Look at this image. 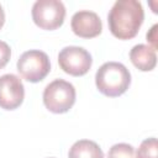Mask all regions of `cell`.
Listing matches in <instances>:
<instances>
[{
	"mask_svg": "<svg viewBox=\"0 0 158 158\" xmlns=\"http://www.w3.org/2000/svg\"><path fill=\"white\" fill-rule=\"evenodd\" d=\"M25 98V86L15 74L0 77V107L5 110L17 109Z\"/></svg>",
	"mask_w": 158,
	"mask_h": 158,
	"instance_id": "7",
	"label": "cell"
},
{
	"mask_svg": "<svg viewBox=\"0 0 158 158\" xmlns=\"http://www.w3.org/2000/svg\"><path fill=\"white\" fill-rule=\"evenodd\" d=\"M107 158H136L135 148L128 143H116L109 149Z\"/></svg>",
	"mask_w": 158,
	"mask_h": 158,
	"instance_id": "12",
	"label": "cell"
},
{
	"mask_svg": "<svg viewBox=\"0 0 158 158\" xmlns=\"http://www.w3.org/2000/svg\"><path fill=\"white\" fill-rule=\"evenodd\" d=\"M58 63L63 72L67 74L80 77L89 72L93 64V59L85 48L78 46H68L59 52Z\"/></svg>",
	"mask_w": 158,
	"mask_h": 158,
	"instance_id": "6",
	"label": "cell"
},
{
	"mask_svg": "<svg viewBox=\"0 0 158 158\" xmlns=\"http://www.w3.org/2000/svg\"><path fill=\"white\" fill-rule=\"evenodd\" d=\"M51 158H54V157H51Z\"/></svg>",
	"mask_w": 158,
	"mask_h": 158,
	"instance_id": "16",
	"label": "cell"
},
{
	"mask_svg": "<svg viewBox=\"0 0 158 158\" xmlns=\"http://www.w3.org/2000/svg\"><path fill=\"white\" fill-rule=\"evenodd\" d=\"M144 11L137 0H117L112 5L109 16V28L118 40L133 38L143 22Z\"/></svg>",
	"mask_w": 158,
	"mask_h": 158,
	"instance_id": "1",
	"label": "cell"
},
{
	"mask_svg": "<svg viewBox=\"0 0 158 158\" xmlns=\"http://www.w3.org/2000/svg\"><path fill=\"white\" fill-rule=\"evenodd\" d=\"M131 83L128 69L118 62L104 63L95 74V84L98 90L110 98H116L126 93Z\"/></svg>",
	"mask_w": 158,
	"mask_h": 158,
	"instance_id": "2",
	"label": "cell"
},
{
	"mask_svg": "<svg viewBox=\"0 0 158 158\" xmlns=\"http://www.w3.org/2000/svg\"><path fill=\"white\" fill-rule=\"evenodd\" d=\"M68 158H104V153L96 142L79 139L70 147Z\"/></svg>",
	"mask_w": 158,
	"mask_h": 158,
	"instance_id": "10",
	"label": "cell"
},
{
	"mask_svg": "<svg viewBox=\"0 0 158 158\" xmlns=\"http://www.w3.org/2000/svg\"><path fill=\"white\" fill-rule=\"evenodd\" d=\"M65 17L64 4L59 0H37L32 6V20L43 30H56Z\"/></svg>",
	"mask_w": 158,
	"mask_h": 158,
	"instance_id": "5",
	"label": "cell"
},
{
	"mask_svg": "<svg viewBox=\"0 0 158 158\" xmlns=\"http://www.w3.org/2000/svg\"><path fill=\"white\" fill-rule=\"evenodd\" d=\"M130 59L132 64L142 72L152 70L157 64L156 51L147 44H136L130 51Z\"/></svg>",
	"mask_w": 158,
	"mask_h": 158,
	"instance_id": "9",
	"label": "cell"
},
{
	"mask_svg": "<svg viewBox=\"0 0 158 158\" xmlns=\"http://www.w3.org/2000/svg\"><path fill=\"white\" fill-rule=\"evenodd\" d=\"M70 26L73 32L83 38H93L101 33L102 23L99 15L94 11L80 10L72 17Z\"/></svg>",
	"mask_w": 158,
	"mask_h": 158,
	"instance_id": "8",
	"label": "cell"
},
{
	"mask_svg": "<svg viewBox=\"0 0 158 158\" xmlns=\"http://www.w3.org/2000/svg\"><path fill=\"white\" fill-rule=\"evenodd\" d=\"M4 22H5V12H4L2 6L0 5V28L4 26Z\"/></svg>",
	"mask_w": 158,
	"mask_h": 158,
	"instance_id": "15",
	"label": "cell"
},
{
	"mask_svg": "<svg viewBox=\"0 0 158 158\" xmlns=\"http://www.w3.org/2000/svg\"><path fill=\"white\" fill-rule=\"evenodd\" d=\"M157 25H153L152 28L149 30V32H147V41L151 43V47L156 51L157 49Z\"/></svg>",
	"mask_w": 158,
	"mask_h": 158,
	"instance_id": "14",
	"label": "cell"
},
{
	"mask_svg": "<svg viewBox=\"0 0 158 158\" xmlns=\"http://www.w3.org/2000/svg\"><path fill=\"white\" fill-rule=\"evenodd\" d=\"M17 70L27 81L38 83L49 73L51 62L44 52L31 49L20 56L17 60Z\"/></svg>",
	"mask_w": 158,
	"mask_h": 158,
	"instance_id": "4",
	"label": "cell"
},
{
	"mask_svg": "<svg viewBox=\"0 0 158 158\" xmlns=\"http://www.w3.org/2000/svg\"><path fill=\"white\" fill-rule=\"evenodd\" d=\"M11 57V49L9 44L4 41H0V69L4 68Z\"/></svg>",
	"mask_w": 158,
	"mask_h": 158,
	"instance_id": "13",
	"label": "cell"
},
{
	"mask_svg": "<svg viewBox=\"0 0 158 158\" xmlns=\"http://www.w3.org/2000/svg\"><path fill=\"white\" fill-rule=\"evenodd\" d=\"M75 102V88L72 83L56 79L51 81L43 91L44 106L54 114H64L72 109Z\"/></svg>",
	"mask_w": 158,
	"mask_h": 158,
	"instance_id": "3",
	"label": "cell"
},
{
	"mask_svg": "<svg viewBox=\"0 0 158 158\" xmlns=\"http://www.w3.org/2000/svg\"><path fill=\"white\" fill-rule=\"evenodd\" d=\"M136 158H158V156H157V138L151 137V138L144 139L137 149Z\"/></svg>",
	"mask_w": 158,
	"mask_h": 158,
	"instance_id": "11",
	"label": "cell"
}]
</instances>
